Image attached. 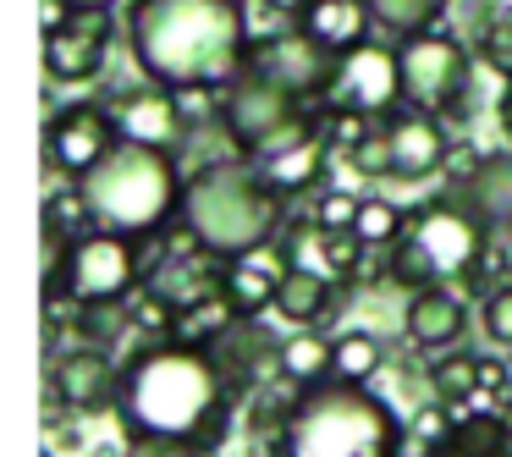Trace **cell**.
Instances as JSON below:
<instances>
[{
	"label": "cell",
	"mask_w": 512,
	"mask_h": 457,
	"mask_svg": "<svg viewBox=\"0 0 512 457\" xmlns=\"http://www.w3.org/2000/svg\"><path fill=\"white\" fill-rule=\"evenodd\" d=\"M237 408H243V391L204 342L144 336L122 358V386H116L122 435H171L215 452L232 435Z\"/></svg>",
	"instance_id": "obj_1"
},
{
	"label": "cell",
	"mask_w": 512,
	"mask_h": 457,
	"mask_svg": "<svg viewBox=\"0 0 512 457\" xmlns=\"http://www.w3.org/2000/svg\"><path fill=\"white\" fill-rule=\"evenodd\" d=\"M122 39L138 78L171 94L226 89L254 50L243 0H127Z\"/></svg>",
	"instance_id": "obj_2"
},
{
	"label": "cell",
	"mask_w": 512,
	"mask_h": 457,
	"mask_svg": "<svg viewBox=\"0 0 512 457\" xmlns=\"http://www.w3.org/2000/svg\"><path fill=\"white\" fill-rule=\"evenodd\" d=\"M270 457H413L408 424L369 380H320L303 386Z\"/></svg>",
	"instance_id": "obj_3"
},
{
	"label": "cell",
	"mask_w": 512,
	"mask_h": 457,
	"mask_svg": "<svg viewBox=\"0 0 512 457\" xmlns=\"http://www.w3.org/2000/svg\"><path fill=\"white\" fill-rule=\"evenodd\" d=\"M177 221L188 226L204 248L232 259V254H248V248H259V243L287 232L292 199H281V193L270 188L259 160L226 155V160H204V166L188 171Z\"/></svg>",
	"instance_id": "obj_4"
},
{
	"label": "cell",
	"mask_w": 512,
	"mask_h": 457,
	"mask_svg": "<svg viewBox=\"0 0 512 457\" xmlns=\"http://www.w3.org/2000/svg\"><path fill=\"white\" fill-rule=\"evenodd\" d=\"M490 232L496 226L452 188L413 204L408 232L386 248V287H397V292H424V287L468 292V281L485 265Z\"/></svg>",
	"instance_id": "obj_5"
},
{
	"label": "cell",
	"mask_w": 512,
	"mask_h": 457,
	"mask_svg": "<svg viewBox=\"0 0 512 457\" xmlns=\"http://www.w3.org/2000/svg\"><path fill=\"white\" fill-rule=\"evenodd\" d=\"M182 188H188L182 155L144 149V144H116L83 177V199H89L94 221L105 232H127V237H144V243L182 215Z\"/></svg>",
	"instance_id": "obj_6"
},
{
	"label": "cell",
	"mask_w": 512,
	"mask_h": 457,
	"mask_svg": "<svg viewBox=\"0 0 512 457\" xmlns=\"http://www.w3.org/2000/svg\"><path fill=\"white\" fill-rule=\"evenodd\" d=\"M320 116H325V105H309L303 94H292L287 83H276L254 61L221 94V127L232 133L237 155H248V160H270L281 149L314 138L320 133Z\"/></svg>",
	"instance_id": "obj_7"
},
{
	"label": "cell",
	"mask_w": 512,
	"mask_h": 457,
	"mask_svg": "<svg viewBox=\"0 0 512 457\" xmlns=\"http://www.w3.org/2000/svg\"><path fill=\"white\" fill-rule=\"evenodd\" d=\"M138 287H144V237L94 226L67 248H50L45 298H72L94 309V303H133Z\"/></svg>",
	"instance_id": "obj_8"
},
{
	"label": "cell",
	"mask_w": 512,
	"mask_h": 457,
	"mask_svg": "<svg viewBox=\"0 0 512 457\" xmlns=\"http://www.w3.org/2000/svg\"><path fill=\"white\" fill-rule=\"evenodd\" d=\"M397 72H402V105L408 111L441 116V122H457L468 111V94H474V50L446 23L397 39Z\"/></svg>",
	"instance_id": "obj_9"
},
{
	"label": "cell",
	"mask_w": 512,
	"mask_h": 457,
	"mask_svg": "<svg viewBox=\"0 0 512 457\" xmlns=\"http://www.w3.org/2000/svg\"><path fill=\"white\" fill-rule=\"evenodd\" d=\"M116 144H122V133H116V116L105 100H72L50 111L45 122V160L67 182H83Z\"/></svg>",
	"instance_id": "obj_10"
},
{
	"label": "cell",
	"mask_w": 512,
	"mask_h": 457,
	"mask_svg": "<svg viewBox=\"0 0 512 457\" xmlns=\"http://www.w3.org/2000/svg\"><path fill=\"white\" fill-rule=\"evenodd\" d=\"M254 67H265L276 83H287L292 94H303L309 105H325L336 89V72H342V56H331L325 45H314L298 23H281L254 34V50H248Z\"/></svg>",
	"instance_id": "obj_11"
},
{
	"label": "cell",
	"mask_w": 512,
	"mask_h": 457,
	"mask_svg": "<svg viewBox=\"0 0 512 457\" xmlns=\"http://www.w3.org/2000/svg\"><path fill=\"white\" fill-rule=\"evenodd\" d=\"M325 105H342V111L358 116H386L402 111V72H397V39H364L358 50L342 56V72H336V89Z\"/></svg>",
	"instance_id": "obj_12"
},
{
	"label": "cell",
	"mask_w": 512,
	"mask_h": 457,
	"mask_svg": "<svg viewBox=\"0 0 512 457\" xmlns=\"http://www.w3.org/2000/svg\"><path fill=\"white\" fill-rule=\"evenodd\" d=\"M111 116H116V133H122V144H144V149H166V155H188L193 144V116L182 111V100L171 89H160V83H138V89H122L111 94Z\"/></svg>",
	"instance_id": "obj_13"
},
{
	"label": "cell",
	"mask_w": 512,
	"mask_h": 457,
	"mask_svg": "<svg viewBox=\"0 0 512 457\" xmlns=\"http://www.w3.org/2000/svg\"><path fill=\"white\" fill-rule=\"evenodd\" d=\"M116 386H122V364H116L111 347H100V342H72L50 358V397H56L72 419L111 413Z\"/></svg>",
	"instance_id": "obj_14"
},
{
	"label": "cell",
	"mask_w": 512,
	"mask_h": 457,
	"mask_svg": "<svg viewBox=\"0 0 512 457\" xmlns=\"http://www.w3.org/2000/svg\"><path fill=\"white\" fill-rule=\"evenodd\" d=\"M111 12H67L56 28H45V72L50 83H94L105 72V56L116 45Z\"/></svg>",
	"instance_id": "obj_15"
},
{
	"label": "cell",
	"mask_w": 512,
	"mask_h": 457,
	"mask_svg": "<svg viewBox=\"0 0 512 457\" xmlns=\"http://www.w3.org/2000/svg\"><path fill=\"white\" fill-rule=\"evenodd\" d=\"M386 144H391V182H430L446 171L452 155V133L441 116H424L402 105L397 116H386Z\"/></svg>",
	"instance_id": "obj_16"
},
{
	"label": "cell",
	"mask_w": 512,
	"mask_h": 457,
	"mask_svg": "<svg viewBox=\"0 0 512 457\" xmlns=\"http://www.w3.org/2000/svg\"><path fill=\"white\" fill-rule=\"evenodd\" d=\"M281 237H287V248H292V265L320 270L336 287H353L358 265H364V254H369V243L358 232H331V226H320L314 215H292Z\"/></svg>",
	"instance_id": "obj_17"
},
{
	"label": "cell",
	"mask_w": 512,
	"mask_h": 457,
	"mask_svg": "<svg viewBox=\"0 0 512 457\" xmlns=\"http://www.w3.org/2000/svg\"><path fill=\"white\" fill-rule=\"evenodd\" d=\"M287 276H292V248L287 237H270L248 254L226 259V298L237 303V314H265L276 309V292Z\"/></svg>",
	"instance_id": "obj_18"
},
{
	"label": "cell",
	"mask_w": 512,
	"mask_h": 457,
	"mask_svg": "<svg viewBox=\"0 0 512 457\" xmlns=\"http://www.w3.org/2000/svg\"><path fill=\"white\" fill-rule=\"evenodd\" d=\"M402 336H408L413 353L435 358L446 347H463L468 336V309L457 287H424L408 298V314H402Z\"/></svg>",
	"instance_id": "obj_19"
},
{
	"label": "cell",
	"mask_w": 512,
	"mask_h": 457,
	"mask_svg": "<svg viewBox=\"0 0 512 457\" xmlns=\"http://www.w3.org/2000/svg\"><path fill=\"white\" fill-rule=\"evenodd\" d=\"M298 28L314 39V45L331 50V56H347V50H358L364 39L380 34L369 0H314L309 12L298 17Z\"/></svg>",
	"instance_id": "obj_20"
},
{
	"label": "cell",
	"mask_w": 512,
	"mask_h": 457,
	"mask_svg": "<svg viewBox=\"0 0 512 457\" xmlns=\"http://www.w3.org/2000/svg\"><path fill=\"white\" fill-rule=\"evenodd\" d=\"M336 166V155H331V144H325L320 133L314 138H303V144H292V149H281V155H270V160H259V171L270 177V188L281 193V199H309V193H325V171Z\"/></svg>",
	"instance_id": "obj_21"
},
{
	"label": "cell",
	"mask_w": 512,
	"mask_h": 457,
	"mask_svg": "<svg viewBox=\"0 0 512 457\" xmlns=\"http://www.w3.org/2000/svg\"><path fill=\"white\" fill-rule=\"evenodd\" d=\"M347 287H336L331 276H320V270H303L292 265V276L281 281L276 292V314L287 325H325V314L336 309V298H342Z\"/></svg>",
	"instance_id": "obj_22"
},
{
	"label": "cell",
	"mask_w": 512,
	"mask_h": 457,
	"mask_svg": "<svg viewBox=\"0 0 512 457\" xmlns=\"http://www.w3.org/2000/svg\"><path fill=\"white\" fill-rule=\"evenodd\" d=\"M281 375L292 386H320L336 375V336H325L320 325H292V336H281Z\"/></svg>",
	"instance_id": "obj_23"
},
{
	"label": "cell",
	"mask_w": 512,
	"mask_h": 457,
	"mask_svg": "<svg viewBox=\"0 0 512 457\" xmlns=\"http://www.w3.org/2000/svg\"><path fill=\"white\" fill-rule=\"evenodd\" d=\"M457 193H463V199L474 204L490 226H512V144L479 160V171Z\"/></svg>",
	"instance_id": "obj_24"
},
{
	"label": "cell",
	"mask_w": 512,
	"mask_h": 457,
	"mask_svg": "<svg viewBox=\"0 0 512 457\" xmlns=\"http://www.w3.org/2000/svg\"><path fill=\"white\" fill-rule=\"evenodd\" d=\"M485 358L468 353V347H446V353H435L430 364H424V380H430V397L452 402V408H468V402H479V386H485Z\"/></svg>",
	"instance_id": "obj_25"
},
{
	"label": "cell",
	"mask_w": 512,
	"mask_h": 457,
	"mask_svg": "<svg viewBox=\"0 0 512 457\" xmlns=\"http://www.w3.org/2000/svg\"><path fill=\"white\" fill-rule=\"evenodd\" d=\"M369 12H375V28L386 39H408V34L446 23L452 0H369Z\"/></svg>",
	"instance_id": "obj_26"
},
{
	"label": "cell",
	"mask_w": 512,
	"mask_h": 457,
	"mask_svg": "<svg viewBox=\"0 0 512 457\" xmlns=\"http://www.w3.org/2000/svg\"><path fill=\"white\" fill-rule=\"evenodd\" d=\"M94 210H89V199H83V182H67V188H56L45 199V237H50V248H67L72 237H83V232H94Z\"/></svg>",
	"instance_id": "obj_27"
},
{
	"label": "cell",
	"mask_w": 512,
	"mask_h": 457,
	"mask_svg": "<svg viewBox=\"0 0 512 457\" xmlns=\"http://www.w3.org/2000/svg\"><path fill=\"white\" fill-rule=\"evenodd\" d=\"M386 347L375 331H336V380H375Z\"/></svg>",
	"instance_id": "obj_28"
},
{
	"label": "cell",
	"mask_w": 512,
	"mask_h": 457,
	"mask_svg": "<svg viewBox=\"0 0 512 457\" xmlns=\"http://www.w3.org/2000/svg\"><path fill=\"white\" fill-rule=\"evenodd\" d=\"M353 232L364 237L369 248H391L402 232H408V210H402V204H391V199H380V193H364Z\"/></svg>",
	"instance_id": "obj_29"
},
{
	"label": "cell",
	"mask_w": 512,
	"mask_h": 457,
	"mask_svg": "<svg viewBox=\"0 0 512 457\" xmlns=\"http://www.w3.org/2000/svg\"><path fill=\"white\" fill-rule=\"evenodd\" d=\"M457 413H463V408H452V402H441V397L424 402V408L408 419L413 452H441V446L452 441V430H457Z\"/></svg>",
	"instance_id": "obj_30"
},
{
	"label": "cell",
	"mask_w": 512,
	"mask_h": 457,
	"mask_svg": "<svg viewBox=\"0 0 512 457\" xmlns=\"http://www.w3.org/2000/svg\"><path fill=\"white\" fill-rule=\"evenodd\" d=\"M479 61L501 78H512V6H496L479 23Z\"/></svg>",
	"instance_id": "obj_31"
},
{
	"label": "cell",
	"mask_w": 512,
	"mask_h": 457,
	"mask_svg": "<svg viewBox=\"0 0 512 457\" xmlns=\"http://www.w3.org/2000/svg\"><path fill=\"white\" fill-rule=\"evenodd\" d=\"M358 204H364V193L325 188V193H314L309 215H314L320 226H331V232H353V221H358Z\"/></svg>",
	"instance_id": "obj_32"
},
{
	"label": "cell",
	"mask_w": 512,
	"mask_h": 457,
	"mask_svg": "<svg viewBox=\"0 0 512 457\" xmlns=\"http://www.w3.org/2000/svg\"><path fill=\"white\" fill-rule=\"evenodd\" d=\"M479 325H485V336L496 347H512V281L496 287L485 303H479Z\"/></svg>",
	"instance_id": "obj_33"
},
{
	"label": "cell",
	"mask_w": 512,
	"mask_h": 457,
	"mask_svg": "<svg viewBox=\"0 0 512 457\" xmlns=\"http://www.w3.org/2000/svg\"><path fill=\"white\" fill-rule=\"evenodd\" d=\"M342 166H353L358 177H391V144H386V122H380L375 133H369L364 144H358L353 155L342 160Z\"/></svg>",
	"instance_id": "obj_34"
},
{
	"label": "cell",
	"mask_w": 512,
	"mask_h": 457,
	"mask_svg": "<svg viewBox=\"0 0 512 457\" xmlns=\"http://www.w3.org/2000/svg\"><path fill=\"white\" fill-rule=\"evenodd\" d=\"M122 457H210L193 441H171V435H122Z\"/></svg>",
	"instance_id": "obj_35"
},
{
	"label": "cell",
	"mask_w": 512,
	"mask_h": 457,
	"mask_svg": "<svg viewBox=\"0 0 512 457\" xmlns=\"http://www.w3.org/2000/svg\"><path fill=\"white\" fill-rule=\"evenodd\" d=\"M479 160H485V155H479L474 144H452V155H446V171H441V182L457 193V188H463V182L479 171Z\"/></svg>",
	"instance_id": "obj_36"
},
{
	"label": "cell",
	"mask_w": 512,
	"mask_h": 457,
	"mask_svg": "<svg viewBox=\"0 0 512 457\" xmlns=\"http://www.w3.org/2000/svg\"><path fill=\"white\" fill-rule=\"evenodd\" d=\"M259 6H265L270 17H281V23H298V17L309 12L314 0H259Z\"/></svg>",
	"instance_id": "obj_37"
},
{
	"label": "cell",
	"mask_w": 512,
	"mask_h": 457,
	"mask_svg": "<svg viewBox=\"0 0 512 457\" xmlns=\"http://www.w3.org/2000/svg\"><path fill=\"white\" fill-rule=\"evenodd\" d=\"M496 122H501V133H507V144H512V78H507V89H501V100H496Z\"/></svg>",
	"instance_id": "obj_38"
},
{
	"label": "cell",
	"mask_w": 512,
	"mask_h": 457,
	"mask_svg": "<svg viewBox=\"0 0 512 457\" xmlns=\"http://www.w3.org/2000/svg\"><path fill=\"white\" fill-rule=\"evenodd\" d=\"M61 6H67V12H116L122 0H61Z\"/></svg>",
	"instance_id": "obj_39"
},
{
	"label": "cell",
	"mask_w": 512,
	"mask_h": 457,
	"mask_svg": "<svg viewBox=\"0 0 512 457\" xmlns=\"http://www.w3.org/2000/svg\"><path fill=\"white\" fill-rule=\"evenodd\" d=\"M413 457H468V452H457V446H441V452H413Z\"/></svg>",
	"instance_id": "obj_40"
},
{
	"label": "cell",
	"mask_w": 512,
	"mask_h": 457,
	"mask_svg": "<svg viewBox=\"0 0 512 457\" xmlns=\"http://www.w3.org/2000/svg\"><path fill=\"white\" fill-rule=\"evenodd\" d=\"M45 457H56V452H45Z\"/></svg>",
	"instance_id": "obj_41"
}]
</instances>
